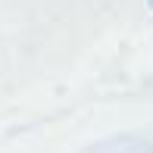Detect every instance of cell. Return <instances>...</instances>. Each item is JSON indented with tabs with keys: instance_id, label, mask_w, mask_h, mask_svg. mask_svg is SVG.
Wrapping results in <instances>:
<instances>
[{
	"instance_id": "1",
	"label": "cell",
	"mask_w": 153,
	"mask_h": 153,
	"mask_svg": "<svg viewBox=\"0 0 153 153\" xmlns=\"http://www.w3.org/2000/svg\"><path fill=\"white\" fill-rule=\"evenodd\" d=\"M85 153H153V144L141 141V137H109V141H100L94 147H88Z\"/></svg>"
}]
</instances>
